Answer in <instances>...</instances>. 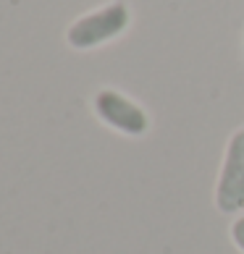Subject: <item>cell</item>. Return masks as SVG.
Here are the masks:
<instances>
[{
    "mask_svg": "<svg viewBox=\"0 0 244 254\" xmlns=\"http://www.w3.org/2000/svg\"><path fill=\"white\" fill-rule=\"evenodd\" d=\"M129 8L126 3H108L105 8H100V11H92L87 16L77 18L69 32H66V40H69L71 48L77 50H92V48H100V45H105L110 40H116L129 26Z\"/></svg>",
    "mask_w": 244,
    "mask_h": 254,
    "instance_id": "6da1fadb",
    "label": "cell"
},
{
    "mask_svg": "<svg viewBox=\"0 0 244 254\" xmlns=\"http://www.w3.org/2000/svg\"><path fill=\"white\" fill-rule=\"evenodd\" d=\"M215 207L223 215H239L244 210V126L231 134L223 152L215 184Z\"/></svg>",
    "mask_w": 244,
    "mask_h": 254,
    "instance_id": "7a4b0ae2",
    "label": "cell"
},
{
    "mask_svg": "<svg viewBox=\"0 0 244 254\" xmlns=\"http://www.w3.org/2000/svg\"><path fill=\"white\" fill-rule=\"evenodd\" d=\"M92 108L102 124L124 136H145L150 131V116L145 108L118 89H100L92 100Z\"/></svg>",
    "mask_w": 244,
    "mask_h": 254,
    "instance_id": "3957f363",
    "label": "cell"
},
{
    "mask_svg": "<svg viewBox=\"0 0 244 254\" xmlns=\"http://www.w3.org/2000/svg\"><path fill=\"white\" fill-rule=\"evenodd\" d=\"M231 241L244 252V215H239V218L231 223Z\"/></svg>",
    "mask_w": 244,
    "mask_h": 254,
    "instance_id": "277c9868",
    "label": "cell"
}]
</instances>
